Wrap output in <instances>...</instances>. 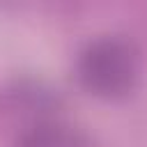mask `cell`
<instances>
[{"label":"cell","mask_w":147,"mask_h":147,"mask_svg":"<svg viewBox=\"0 0 147 147\" xmlns=\"http://www.w3.org/2000/svg\"><path fill=\"white\" fill-rule=\"evenodd\" d=\"M78 78L99 96H119L129 92L136 80L133 48L117 37L92 41L78 60Z\"/></svg>","instance_id":"obj_1"},{"label":"cell","mask_w":147,"mask_h":147,"mask_svg":"<svg viewBox=\"0 0 147 147\" xmlns=\"http://www.w3.org/2000/svg\"><path fill=\"white\" fill-rule=\"evenodd\" d=\"M21 147H85V140L69 126L39 124L23 136Z\"/></svg>","instance_id":"obj_2"}]
</instances>
